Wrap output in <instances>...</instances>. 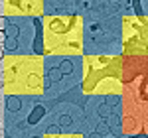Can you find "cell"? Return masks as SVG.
<instances>
[{
    "label": "cell",
    "mask_w": 148,
    "mask_h": 138,
    "mask_svg": "<svg viewBox=\"0 0 148 138\" xmlns=\"http://www.w3.org/2000/svg\"><path fill=\"white\" fill-rule=\"evenodd\" d=\"M8 109H18V99H8Z\"/></svg>",
    "instance_id": "cell-4"
},
{
    "label": "cell",
    "mask_w": 148,
    "mask_h": 138,
    "mask_svg": "<svg viewBox=\"0 0 148 138\" xmlns=\"http://www.w3.org/2000/svg\"><path fill=\"white\" fill-rule=\"evenodd\" d=\"M87 138H107V136H103V134H99V132H91Z\"/></svg>",
    "instance_id": "cell-6"
},
{
    "label": "cell",
    "mask_w": 148,
    "mask_h": 138,
    "mask_svg": "<svg viewBox=\"0 0 148 138\" xmlns=\"http://www.w3.org/2000/svg\"><path fill=\"white\" fill-rule=\"evenodd\" d=\"M111 134H113V138H123V126H114L113 130H111Z\"/></svg>",
    "instance_id": "cell-2"
},
{
    "label": "cell",
    "mask_w": 148,
    "mask_h": 138,
    "mask_svg": "<svg viewBox=\"0 0 148 138\" xmlns=\"http://www.w3.org/2000/svg\"><path fill=\"white\" fill-rule=\"evenodd\" d=\"M125 40L138 57H148V18H126Z\"/></svg>",
    "instance_id": "cell-1"
},
{
    "label": "cell",
    "mask_w": 148,
    "mask_h": 138,
    "mask_svg": "<svg viewBox=\"0 0 148 138\" xmlns=\"http://www.w3.org/2000/svg\"><path fill=\"white\" fill-rule=\"evenodd\" d=\"M4 57V49H2V47H0V59Z\"/></svg>",
    "instance_id": "cell-7"
},
{
    "label": "cell",
    "mask_w": 148,
    "mask_h": 138,
    "mask_svg": "<svg viewBox=\"0 0 148 138\" xmlns=\"http://www.w3.org/2000/svg\"><path fill=\"white\" fill-rule=\"evenodd\" d=\"M97 132H99V134H109V126H107V124H99V130H97Z\"/></svg>",
    "instance_id": "cell-5"
},
{
    "label": "cell",
    "mask_w": 148,
    "mask_h": 138,
    "mask_svg": "<svg viewBox=\"0 0 148 138\" xmlns=\"http://www.w3.org/2000/svg\"><path fill=\"white\" fill-rule=\"evenodd\" d=\"M107 126H119V116H111V118H109V124H107Z\"/></svg>",
    "instance_id": "cell-3"
}]
</instances>
